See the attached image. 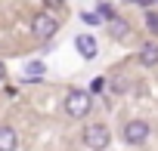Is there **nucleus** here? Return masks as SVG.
<instances>
[{
    "label": "nucleus",
    "mask_w": 158,
    "mask_h": 151,
    "mask_svg": "<svg viewBox=\"0 0 158 151\" xmlns=\"http://www.w3.org/2000/svg\"><path fill=\"white\" fill-rule=\"evenodd\" d=\"M62 108H65V114H68V117L81 120V117H87V114H90V108H93V96H90L87 90H68V93H65V99H62Z\"/></svg>",
    "instance_id": "1"
},
{
    "label": "nucleus",
    "mask_w": 158,
    "mask_h": 151,
    "mask_svg": "<svg viewBox=\"0 0 158 151\" xmlns=\"http://www.w3.org/2000/svg\"><path fill=\"white\" fill-rule=\"evenodd\" d=\"M81 139H84V145L90 151H106L109 142H112V133H109L106 123H87L84 133H81Z\"/></svg>",
    "instance_id": "2"
},
{
    "label": "nucleus",
    "mask_w": 158,
    "mask_h": 151,
    "mask_svg": "<svg viewBox=\"0 0 158 151\" xmlns=\"http://www.w3.org/2000/svg\"><path fill=\"white\" fill-rule=\"evenodd\" d=\"M149 133H152V126H149V120H143V117L127 120V123H124V130H121V136H124V142H127V145H143V142L149 139Z\"/></svg>",
    "instance_id": "3"
},
{
    "label": "nucleus",
    "mask_w": 158,
    "mask_h": 151,
    "mask_svg": "<svg viewBox=\"0 0 158 151\" xmlns=\"http://www.w3.org/2000/svg\"><path fill=\"white\" fill-rule=\"evenodd\" d=\"M31 31H34L40 40H50V37H56L59 22H56V16H50V13H37V16L31 19Z\"/></svg>",
    "instance_id": "4"
},
{
    "label": "nucleus",
    "mask_w": 158,
    "mask_h": 151,
    "mask_svg": "<svg viewBox=\"0 0 158 151\" xmlns=\"http://www.w3.org/2000/svg\"><path fill=\"white\" fill-rule=\"evenodd\" d=\"M74 49L81 52V59H87V62H93V59L99 56V43H96V37H93L90 31H84V34L74 37Z\"/></svg>",
    "instance_id": "5"
},
{
    "label": "nucleus",
    "mask_w": 158,
    "mask_h": 151,
    "mask_svg": "<svg viewBox=\"0 0 158 151\" xmlns=\"http://www.w3.org/2000/svg\"><path fill=\"white\" fill-rule=\"evenodd\" d=\"M19 148V133L10 123H0V151H16Z\"/></svg>",
    "instance_id": "6"
},
{
    "label": "nucleus",
    "mask_w": 158,
    "mask_h": 151,
    "mask_svg": "<svg viewBox=\"0 0 158 151\" xmlns=\"http://www.w3.org/2000/svg\"><path fill=\"white\" fill-rule=\"evenodd\" d=\"M139 65H146V68H155L158 65V43L155 40H146L139 46Z\"/></svg>",
    "instance_id": "7"
},
{
    "label": "nucleus",
    "mask_w": 158,
    "mask_h": 151,
    "mask_svg": "<svg viewBox=\"0 0 158 151\" xmlns=\"http://www.w3.org/2000/svg\"><path fill=\"white\" fill-rule=\"evenodd\" d=\"M109 31H112V37H115V40H127V34H130V25H127V22L118 16L115 22H109Z\"/></svg>",
    "instance_id": "8"
},
{
    "label": "nucleus",
    "mask_w": 158,
    "mask_h": 151,
    "mask_svg": "<svg viewBox=\"0 0 158 151\" xmlns=\"http://www.w3.org/2000/svg\"><path fill=\"white\" fill-rule=\"evenodd\" d=\"M44 74H47L44 62H28L25 65V80H37V77H44Z\"/></svg>",
    "instance_id": "9"
},
{
    "label": "nucleus",
    "mask_w": 158,
    "mask_h": 151,
    "mask_svg": "<svg viewBox=\"0 0 158 151\" xmlns=\"http://www.w3.org/2000/svg\"><path fill=\"white\" fill-rule=\"evenodd\" d=\"M93 13L99 16V22H115V19H118V13H115V6H112V3H99Z\"/></svg>",
    "instance_id": "10"
},
{
    "label": "nucleus",
    "mask_w": 158,
    "mask_h": 151,
    "mask_svg": "<svg viewBox=\"0 0 158 151\" xmlns=\"http://www.w3.org/2000/svg\"><path fill=\"white\" fill-rule=\"evenodd\" d=\"M146 28L158 37V10H149V13H146Z\"/></svg>",
    "instance_id": "11"
},
{
    "label": "nucleus",
    "mask_w": 158,
    "mask_h": 151,
    "mask_svg": "<svg viewBox=\"0 0 158 151\" xmlns=\"http://www.w3.org/2000/svg\"><path fill=\"white\" fill-rule=\"evenodd\" d=\"M81 22H84L87 28H96V25H102V22H99V16H96L93 10H87V13H81Z\"/></svg>",
    "instance_id": "12"
},
{
    "label": "nucleus",
    "mask_w": 158,
    "mask_h": 151,
    "mask_svg": "<svg viewBox=\"0 0 158 151\" xmlns=\"http://www.w3.org/2000/svg\"><path fill=\"white\" fill-rule=\"evenodd\" d=\"M102 87H106V80H102V77H96V80H93V87H90V93H99Z\"/></svg>",
    "instance_id": "13"
},
{
    "label": "nucleus",
    "mask_w": 158,
    "mask_h": 151,
    "mask_svg": "<svg viewBox=\"0 0 158 151\" xmlns=\"http://www.w3.org/2000/svg\"><path fill=\"white\" fill-rule=\"evenodd\" d=\"M3 80H6V65L0 62V83H3Z\"/></svg>",
    "instance_id": "14"
}]
</instances>
